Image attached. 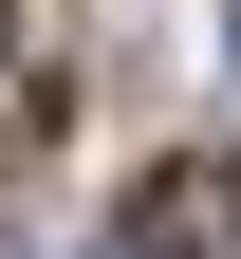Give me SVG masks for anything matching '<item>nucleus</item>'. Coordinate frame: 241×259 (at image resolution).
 Wrapping results in <instances>:
<instances>
[{"mask_svg": "<svg viewBox=\"0 0 241 259\" xmlns=\"http://www.w3.org/2000/svg\"><path fill=\"white\" fill-rule=\"evenodd\" d=\"M130 259H241V167H149L130 185Z\"/></svg>", "mask_w": 241, "mask_h": 259, "instance_id": "1", "label": "nucleus"}, {"mask_svg": "<svg viewBox=\"0 0 241 259\" xmlns=\"http://www.w3.org/2000/svg\"><path fill=\"white\" fill-rule=\"evenodd\" d=\"M223 74H241V0H223Z\"/></svg>", "mask_w": 241, "mask_h": 259, "instance_id": "2", "label": "nucleus"}]
</instances>
